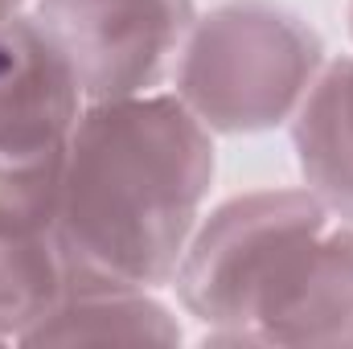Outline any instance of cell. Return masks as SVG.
Here are the masks:
<instances>
[{"mask_svg":"<svg viewBox=\"0 0 353 349\" xmlns=\"http://www.w3.org/2000/svg\"><path fill=\"white\" fill-rule=\"evenodd\" d=\"M325 37L288 4L222 0L197 12L173 87L214 136L288 128L325 66Z\"/></svg>","mask_w":353,"mask_h":349,"instance_id":"3","label":"cell"},{"mask_svg":"<svg viewBox=\"0 0 353 349\" xmlns=\"http://www.w3.org/2000/svg\"><path fill=\"white\" fill-rule=\"evenodd\" d=\"M214 140L176 90L83 107L54 206L70 288H173L214 189Z\"/></svg>","mask_w":353,"mask_h":349,"instance_id":"1","label":"cell"},{"mask_svg":"<svg viewBox=\"0 0 353 349\" xmlns=\"http://www.w3.org/2000/svg\"><path fill=\"white\" fill-rule=\"evenodd\" d=\"M288 136L300 181L353 222V54L325 58Z\"/></svg>","mask_w":353,"mask_h":349,"instance_id":"6","label":"cell"},{"mask_svg":"<svg viewBox=\"0 0 353 349\" xmlns=\"http://www.w3.org/2000/svg\"><path fill=\"white\" fill-rule=\"evenodd\" d=\"M176 308L148 288H70L21 346H181Z\"/></svg>","mask_w":353,"mask_h":349,"instance_id":"7","label":"cell"},{"mask_svg":"<svg viewBox=\"0 0 353 349\" xmlns=\"http://www.w3.org/2000/svg\"><path fill=\"white\" fill-rule=\"evenodd\" d=\"M201 346H353V222L308 185L205 210L173 275Z\"/></svg>","mask_w":353,"mask_h":349,"instance_id":"2","label":"cell"},{"mask_svg":"<svg viewBox=\"0 0 353 349\" xmlns=\"http://www.w3.org/2000/svg\"><path fill=\"white\" fill-rule=\"evenodd\" d=\"M25 8H29V0H0V21H8V17H17Z\"/></svg>","mask_w":353,"mask_h":349,"instance_id":"9","label":"cell"},{"mask_svg":"<svg viewBox=\"0 0 353 349\" xmlns=\"http://www.w3.org/2000/svg\"><path fill=\"white\" fill-rule=\"evenodd\" d=\"M70 292L54 230H0V346L21 337Z\"/></svg>","mask_w":353,"mask_h":349,"instance_id":"8","label":"cell"},{"mask_svg":"<svg viewBox=\"0 0 353 349\" xmlns=\"http://www.w3.org/2000/svg\"><path fill=\"white\" fill-rule=\"evenodd\" d=\"M62 46L83 99H132L169 90L197 21V0H29Z\"/></svg>","mask_w":353,"mask_h":349,"instance_id":"5","label":"cell"},{"mask_svg":"<svg viewBox=\"0 0 353 349\" xmlns=\"http://www.w3.org/2000/svg\"><path fill=\"white\" fill-rule=\"evenodd\" d=\"M83 107L62 46L33 8L0 21V230H54Z\"/></svg>","mask_w":353,"mask_h":349,"instance_id":"4","label":"cell"},{"mask_svg":"<svg viewBox=\"0 0 353 349\" xmlns=\"http://www.w3.org/2000/svg\"><path fill=\"white\" fill-rule=\"evenodd\" d=\"M350 37H353V0H350Z\"/></svg>","mask_w":353,"mask_h":349,"instance_id":"10","label":"cell"}]
</instances>
